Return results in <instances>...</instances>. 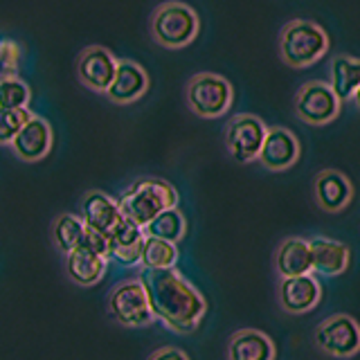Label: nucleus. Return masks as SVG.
Instances as JSON below:
<instances>
[{"mask_svg": "<svg viewBox=\"0 0 360 360\" xmlns=\"http://www.w3.org/2000/svg\"><path fill=\"white\" fill-rule=\"evenodd\" d=\"M140 281L149 295L151 311L174 333H194L207 313L202 292L176 268L142 270Z\"/></svg>", "mask_w": 360, "mask_h": 360, "instance_id": "f257e3e1", "label": "nucleus"}, {"mask_svg": "<svg viewBox=\"0 0 360 360\" xmlns=\"http://www.w3.org/2000/svg\"><path fill=\"white\" fill-rule=\"evenodd\" d=\"M329 34L322 25L307 18L288 20L279 34L281 61L290 68H309L329 52Z\"/></svg>", "mask_w": 360, "mask_h": 360, "instance_id": "f03ea898", "label": "nucleus"}, {"mask_svg": "<svg viewBox=\"0 0 360 360\" xmlns=\"http://www.w3.org/2000/svg\"><path fill=\"white\" fill-rule=\"evenodd\" d=\"M124 219L138 223L140 228L149 225L158 214L178 205V191L174 185L160 178H142L131 189L124 191L117 200Z\"/></svg>", "mask_w": 360, "mask_h": 360, "instance_id": "7ed1b4c3", "label": "nucleus"}, {"mask_svg": "<svg viewBox=\"0 0 360 360\" xmlns=\"http://www.w3.org/2000/svg\"><path fill=\"white\" fill-rule=\"evenodd\" d=\"M198 14L185 3H165L155 9L153 20H151V32L153 39L165 45V48H185L198 34Z\"/></svg>", "mask_w": 360, "mask_h": 360, "instance_id": "20e7f679", "label": "nucleus"}, {"mask_svg": "<svg viewBox=\"0 0 360 360\" xmlns=\"http://www.w3.org/2000/svg\"><path fill=\"white\" fill-rule=\"evenodd\" d=\"M234 101V88L225 77L214 72L194 75L187 84V104L198 117H221Z\"/></svg>", "mask_w": 360, "mask_h": 360, "instance_id": "39448f33", "label": "nucleus"}, {"mask_svg": "<svg viewBox=\"0 0 360 360\" xmlns=\"http://www.w3.org/2000/svg\"><path fill=\"white\" fill-rule=\"evenodd\" d=\"M108 307L115 322H120L122 326H129V329H140V326H146L155 320L149 295H146V288L140 279L122 281V284L112 288Z\"/></svg>", "mask_w": 360, "mask_h": 360, "instance_id": "423d86ee", "label": "nucleus"}, {"mask_svg": "<svg viewBox=\"0 0 360 360\" xmlns=\"http://www.w3.org/2000/svg\"><path fill=\"white\" fill-rule=\"evenodd\" d=\"M342 108L340 97L329 86V82H320L313 79L307 82L295 95V112L302 122L311 124V127H326L333 120H338Z\"/></svg>", "mask_w": 360, "mask_h": 360, "instance_id": "0eeeda50", "label": "nucleus"}, {"mask_svg": "<svg viewBox=\"0 0 360 360\" xmlns=\"http://www.w3.org/2000/svg\"><path fill=\"white\" fill-rule=\"evenodd\" d=\"M266 133L268 127L262 117L252 115V112H239V115H234L228 122V127H225V144H228L232 160L241 165L255 162L259 153H262Z\"/></svg>", "mask_w": 360, "mask_h": 360, "instance_id": "6e6552de", "label": "nucleus"}, {"mask_svg": "<svg viewBox=\"0 0 360 360\" xmlns=\"http://www.w3.org/2000/svg\"><path fill=\"white\" fill-rule=\"evenodd\" d=\"M315 342L333 358H352L360 352V324L347 313L329 315L318 324Z\"/></svg>", "mask_w": 360, "mask_h": 360, "instance_id": "1a4fd4ad", "label": "nucleus"}, {"mask_svg": "<svg viewBox=\"0 0 360 360\" xmlns=\"http://www.w3.org/2000/svg\"><path fill=\"white\" fill-rule=\"evenodd\" d=\"M300 155L302 146L295 133L288 131L286 127H268L262 153H259L257 160L268 172H286V169L297 165Z\"/></svg>", "mask_w": 360, "mask_h": 360, "instance_id": "9d476101", "label": "nucleus"}, {"mask_svg": "<svg viewBox=\"0 0 360 360\" xmlns=\"http://www.w3.org/2000/svg\"><path fill=\"white\" fill-rule=\"evenodd\" d=\"M322 300V284L313 273L300 277H281L279 281V304L290 315L309 313Z\"/></svg>", "mask_w": 360, "mask_h": 360, "instance_id": "9b49d317", "label": "nucleus"}, {"mask_svg": "<svg viewBox=\"0 0 360 360\" xmlns=\"http://www.w3.org/2000/svg\"><path fill=\"white\" fill-rule=\"evenodd\" d=\"M311 250V266L313 275L322 277H338L342 275L352 262V250L342 241L329 239V236H313L309 239Z\"/></svg>", "mask_w": 360, "mask_h": 360, "instance_id": "f8f14e48", "label": "nucleus"}, {"mask_svg": "<svg viewBox=\"0 0 360 360\" xmlns=\"http://www.w3.org/2000/svg\"><path fill=\"white\" fill-rule=\"evenodd\" d=\"M313 194L324 212L335 214L349 207V202L354 200V185H352V180L342 172H338V169H324V172H320L318 178H315Z\"/></svg>", "mask_w": 360, "mask_h": 360, "instance_id": "ddd939ff", "label": "nucleus"}, {"mask_svg": "<svg viewBox=\"0 0 360 360\" xmlns=\"http://www.w3.org/2000/svg\"><path fill=\"white\" fill-rule=\"evenodd\" d=\"M117 72V61L106 48H88L79 56V79L88 86L97 90V93H108Z\"/></svg>", "mask_w": 360, "mask_h": 360, "instance_id": "4468645a", "label": "nucleus"}, {"mask_svg": "<svg viewBox=\"0 0 360 360\" xmlns=\"http://www.w3.org/2000/svg\"><path fill=\"white\" fill-rule=\"evenodd\" d=\"M52 146V129L50 124L41 120V117H30L22 129L18 131V135L11 142V149L14 153L25 162H37L41 158L48 155Z\"/></svg>", "mask_w": 360, "mask_h": 360, "instance_id": "2eb2a0df", "label": "nucleus"}, {"mask_svg": "<svg viewBox=\"0 0 360 360\" xmlns=\"http://www.w3.org/2000/svg\"><path fill=\"white\" fill-rule=\"evenodd\" d=\"M110 236V257L122 266H138L142 259V245H144V230L138 223L129 219H120V223L112 228Z\"/></svg>", "mask_w": 360, "mask_h": 360, "instance_id": "dca6fc26", "label": "nucleus"}, {"mask_svg": "<svg viewBox=\"0 0 360 360\" xmlns=\"http://www.w3.org/2000/svg\"><path fill=\"white\" fill-rule=\"evenodd\" d=\"M122 212L120 202L112 200L104 191H88L82 200V221L86 228H93L97 232L110 234L112 228L120 223Z\"/></svg>", "mask_w": 360, "mask_h": 360, "instance_id": "f3484780", "label": "nucleus"}, {"mask_svg": "<svg viewBox=\"0 0 360 360\" xmlns=\"http://www.w3.org/2000/svg\"><path fill=\"white\" fill-rule=\"evenodd\" d=\"M146 88H149V75L144 72L142 65L133 61H117V72L106 95L117 104H131L146 93Z\"/></svg>", "mask_w": 360, "mask_h": 360, "instance_id": "a211bd4d", "label": "nucleus"}, {"mask_svg": "<svg viewBox=\"0 0 360 360\" xmlns=\"http://www.w3.org/2000/svg\"><path fill=\"white\" fill-rule=\"evenodd\" d=\"M275 342L264 331L241 329L230 338L228 360H275Z\"/></svg>", "mask_w": 360, "mask_h": 360, "instance_id": "6ab92c4d", "label": "nucleus"}, {"mask_svg": "<svg viewBox=\"0 0 360 360\" xmlns=\"http://www.w3.org/2000/svg\"><path fill=\"white\" fill-rule=\"evenodd\" d=\"M275 268L281 277H300V275H311V250H309V239L302 236H288L281 241L275 255Z\"/></svg>", "mask_w": 360, "mask_h": 360, "instance_id": "aec40b11", "label": "nucleus"}, {"mask_svg": "<svg viewBox=\"0 0 360 360\" xmlns=\"http://www.w3.org/2000/svg\"><path fill=\"white\" fill-rule=\"evenodd\" d=\"M65 268L68 275L79 286H93L104 277L106 268H108V259L99 257L95 252H88L84 248H77L70 255H65Z\"/></svg>", "mask_w": 360, "mask_h": 360, "instance_id": "412c9836", "label": "nucleus"}, {"mask_svg": "<svg viewBox=\"0 0 360 360\" xmlns=\"http://www.w3.org/2000/svg\"><path fill=\"white\" fill-rule=\"evenodd\" d=\"M329 86L340 101L354 99L356 90L360 88V59L352 54H335L329 68Z\"/></svg>", "mask_w": 360, "mask_h": 360, "instance_id": "4be33fe9", "label": "nucleus"}, {"mask_svg": "<svg viewBox=\"0 0 360 360\" xmlns=\"http://www.w3.org/2000/svg\"><path fill=\"white\" fill-rule=\"evenodd\" d=\"M142 230H144V236L178 243L180 239H185V234H187V221L178 207H172V210H165L162 214H158V217L149 225H144Z\"/></svg>", "mask_w": 360, "mask_h": 360, "instance_id": "5701e85b", "label": "nucleus"}, {"mask_svg": "<svg viewBox=\"0 0 360 360\" xmlns=\"http://www.w3.org/2000/svg\"><path fill=\"white\" fill-rule=\"evenodd\" d=\"M176 262H178L176 243H169V241H162V239H153V236H144L142 259H140V266L144 270L176 268Z\"/></svg>", "mask_w": 360, "mask_h": 360, "instance_id": "b1692460", "label": "nucleus"}, {"mask_svg": "<svg viewBox=\"0 0 360 360\" xmlns=\"http://www.w3.org/2000/svg\"><path fill=\"white\" fill-rule=\"evenodd\" d=\"M84 232H86V223L82 221V217H75V214H63L59 217L54 225V241L59 245V250L70 255L72 250H77L82 245L84 239Z\"/></svg>", "mask_w": 360, "mask_h": 360, "instance_id": "393cba45", "label": "nucleus"}, {"mask_svg": "<svg viewBox=\"0 0 360 360\" xmlns=\"http://www.w3.org/2000/svg\"><path fill=\"white\" fill-rule=\"evenodd\" d=\"M30 101V88L16 77H0V108L22 110Z\"/></svg>", "mask_w": 360, "mask_h": 360, "instance_id": "a878e982", "label": "nucleus"}, {"mask_svg": "<svg viewBox=\"0 0 360 360\" xmlns=\"http://www.w3.org/2000/svg\"><path fill=\"white\" fill-rule=\"evenodd\" d=\"M32 115L27 112V108L22 110H9V108H0V144H11L14 138L18 135V131L22 129Z\"/></svg>", "mask_w": 360, "mask_h": 360, "instance_id": "bb28decb", "label": "nucleus"}, {"mask_svg": "<svg viewBox=\"0 0 360 360\" xmlns=\"http://www.w3.org/2000/svg\"><path fill=\"white\" fill-rule=\"evenodd\" d=\"M79 248H84V250L88 252H95L99 257H110V236L104 234V232H97L93 228H86L84 232V239H82V245Z\"/></svg>", "mask_w": 360, "mask_h": 360, "instance_id": "cd10ccee", "label": "nucleus"}, {"mask_svg": "<svg viewBox=\"0 0 360 360\" xmlns=\"http://www.w3.org/2000/svg\"><path fill=\"white\" fill-rule=\"evenodd\" d=\"M20 59V48L9 39H0V77H11Z\"/></svg>", "mask_w": 360, "mask_h": 360, "instance_id": "c85d7f7f", "label": "nucleus"}, {"mask_svg": "<svg viewBox=\"0 0 360 360\" xmlns=\"http://www.w3.org/2000/svg\"><path fill=\"white\" fill-rule=\"evenodd\" d=\"M149 360H189V356L176 347H162V349H158Z\"/></svg>", "mask_w": 360, "mask_h": 360, "instance_id": "c756f323", "label": "nucleus"}, {"mask_svg": "<svg viewBox=\"0 0 360 360\" xmlns=\"http://www.w3.org/2000/svg\"><path fill=\"white\" fill-rule=\"evenodd\" d=\"M352 101H354V104H356V108L360 110V88L356 90V95H354V99H352Z\"/></svg>", "mask_w": 360, "mask_h": 360, "instance_id": "7c9ffc66", "label": "nucleus"}]
</instances>
